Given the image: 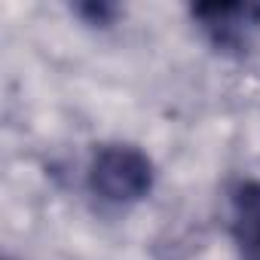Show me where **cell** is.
I'll return each instance as SVG.
<instances>
[{"instance_id": "obj_1", "label": "cell", "mask_w": 260, "mask_h": 260, "mask_svg": "<svg viewBox=\"0 0 260 260\" xmlns=\"http://www.w3.org/2000/svg\"><path fill=\"white\" fill-rule=\"evenodd\" d=\"M153 184H156L153 159L135 144L125 141L101 144L89 159L86 187L107 208H128L144 202L153 193Z\"/></svg>"}, {"instance_id": "obj_3", "label": "cell", "mask_w": 260, "mask_h": 260, "mask_svg": "<svg viewBox=\"0 0 260 260\" xmlns=\"http://www.w3.org/2000/svg\"><path fill=\"white\" fill-rule=\"evenodd\" d=\"M230 233L239 260H260V181H239L233 187Z\"/></svg>"}, {"instance_id": "obj_2", "label": "cell", "mask_w": 260, "mask_h": 260, "mask_svg": "<svg viewBox=\"0 0 260 260\" xmlns=\"http://www.w3.org/2000/svg\"><path fill=\"white\" fill-rule=\"evenodd\" d=\"M190 19L220 55H245L260 34V4H196Z\"/></svg>"}, {"instance_id": "obj_4", "label": "cell", "mask_w": 260, "mask_h": 260, "mask_svg": "<svg viewBox=\"0 0 260 260\" xmlns=\"http://www.w3.org/2000/svg\"><path fill=\"white\" fill-rule=\"evenodd\" d=\"M74 13L86 22V25H95V28H107L119 19V7L116 4H95V0H89V4H77Z\"/></svg>"}]
</instances>
